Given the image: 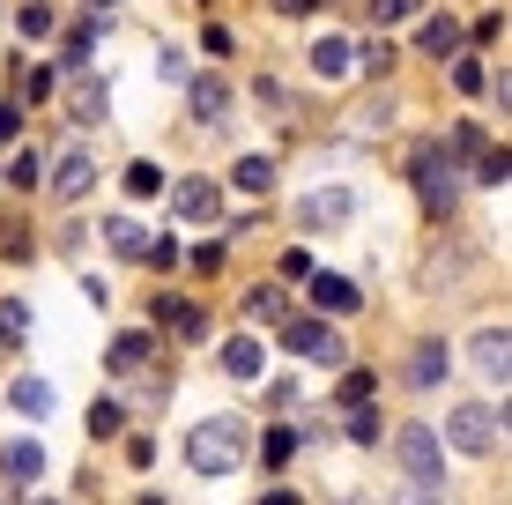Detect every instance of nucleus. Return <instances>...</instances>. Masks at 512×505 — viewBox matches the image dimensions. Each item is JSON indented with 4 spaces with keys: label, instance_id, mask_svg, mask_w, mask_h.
Instances as JSON below:
<instances>
[{
    "label": "nucleus",
    "instance_id": "nucleus-40",
    "mask_svg": "<svg viewBox=\"0 0 512 505\" xmlns=\"http://www.w3.org/2000/svg\"><path fill=\"white\" fill-rule=\"evenodd\" d=\"M149 505H156V498H149Z\"/></svg>",
    "mask_w": 512,
    "mask_h": 505
},
{
    "label": "nucleus",
    "instance_id": "nucleus-2",
    "mask_svg": "<svg viewBox=\"0 0 512 505\" xmlns=\"http://www.w3.org/2000/svg\"><path fill=\"white\" fill-rule=\"evenodd\" d=\"M498 439H505V402H461L446 416V446H453V454H468V461L498 454Z\"/></svg>",
    "mask_w": 512,
    "mask_h": 505
},
{
    "label": "nucleus",
    "instance_id": "nucleus-28",
    "mask_svg": "<svg viewBox=\"0 0 512 505\" xmlns=\"http://www.w3.org/2000/svg\"><path fill=\"white\" fill-rule=\"evenodd\" d=\"M349 439H357V446H372V439H379V416H372V409H364V402H357V409H349Z\"/></svg>",
    "mask_w": 512,
    "mask_h": 505
},
{
    "label": "nucleus",
    "instance_id": "nucleus-27",
    "mask_svg": "<svg viewBox=\"0 0 512 505\" xmlns=\"http://www.w3.org/2000/svg\"><path fill=\"white\" fill-rule=\"evenodd\" d=\"M475 156H483V164H475V179H483V186H505L512 156H505V149H475Z\"/></svg>",
    "mask_w": 512,
    "mask_h": 505
},
{
    "label": "nucleus",
    "instance_id": "nucleus-13",
    "mask_svg": "<svg viewBox=\"0 0 512 505\" xmlns=\"http://www.w3.org/2000/svg\"><path fill=\"white\" fill-rule=\"evenodd\" d=\"M223 372H231V379H260V372H268V342H253V335L223 342Z\"/></svg>",
    "mask_w": 512,
    "mask_h": 505
},
{
    "label": "nucleus",
    "instance_id": "nucleus-11",
    "mask_svg": "<svg viewBox=\"0 0 512 505\" xmlns=\"http://www.w3.org/2000/svg\"><path fill=\"white\" fill-rule=\"evenodd\" d=\"M156 327H171L179 342H201V335H208L201 305H186V298H156Z\"/></svg>",
    "mask_w": 512,
    "mask_h": 505
},
{
    "label": "nucleus",
    "instance_id": "nucleus-17",
    "mask_svg": "<svg viewBox=\"0 0 512 505\" xmlns=\"http://www.w3.org/2000/svg\"><path fill=\"white\" fill-rule=\"evenodd\" d=\"M223 112H231V90H223L216 75H208V82H193V119H201V127H216Z\"/></svg>",
    "mask_w": 512,
    "mask_h": 505
},
{
    "label": "nucleus",
    "instance_id": "nucleus-38",
    "mask_svg": "<svg viewBox=\"0 0 512 505\" xmlns=\"http://www.w3.org/2000/svg\"><path fill=\"white\" fill-rule=\"evenodd\" d=\"M312 8V0H282V15H305Z\"/></svg>",
    "mask_w": 512,
    "mask_h": 505
},
{
    "label": "nucleus",
    "instance_id": "nucleus-35",
    "mask_svg": "<svg viewBox=\"0 0 512 505\" xmlns=\"http://www.w3.org/2000/svg\"><path fill=\"white\" fill-rule=\"evenodd\" d=\"M416 8H423V0H372L379 23H401V15H416Z\"/></svg>",
    "mask_w": 512,
    "mask_h": 505
},
{
    "label": "nucleus",
    "instance_id": "nucleus-16",
    "mask_svg": "<svg viewBox=\"0 0 512 505\" xmlns=\"http://www.w3.org/2000/svg\"><path fill=\"white\" fill-rule=\"evenodd\" d=\"M104 238H112L119 260H141V253H149V231H141L134 216H112V223H104Z\"/></svg>",
    "mask_w": 512,
    "mask_h": 505
},
{
    "label": "nucleus",
    "instance_id": "nucleus-8",
    "mask_svg": "<svg viewBox=\"0 0 512 505\" xmlns=\"http://www.w3.org/2000/svg\"><path fill=\"white\" fill-rule=\"evenodd\" d=\"M90 186H97V164H90V149H82V142L52 156V194H60V201H82Z\"/></svg>",
    "mask_w": 512,
    "mask_h": 505
},
{
    "label": "nucleus",
    "instance_id": "nucleus-6",
    "mask_svg": "<svg viewBox=\"0 0 512 505\" xmlns=\"http://www.w3.org/2000/svg\"><path fill=\"white\" fill-rule=\"evenodd\" d=\"M349 216H357V194H349V186H312V194L297 201V223H305V231H342Z\"/></svg>",
    "mask_w": 512,
    "mask_h": 505
},
{
    "label": "nucleus",
    "instance_id": "nucleus-12",
    "mask_svg": "<svg viewBox=\"0 0 512 505\" xmlns=\"http://www.w3.org/2000/svg\"><path fill=\"white\" fill-rule=\"evenodd\" d=\"M475 364H483L498 387L512 379V335H505V327H483V335H475Z\"/></svg>",
    "mask_w": 512,
    "mask_h": 505
},
{
    "label": "nucleus",
    "instance_id": "nucleus-21",
    "mask_svg": "<svg viewBox=\"0 0 512 505\" xmlns=\"http://www.w3.org/2000/svg\"><path fill=\"white\" fill-rule=\"evenodd\" d=\"M141 364H149V335H141V327H127V335L112 342V372H141Z\"/></svg>",
    "mask_w": 512,
    "mask_h": 505
},
{
    "label": "nucleus",
    "instance_id": "nucleus-1",
    "mask_svg": "<svg viewBox=\"0 0 512 505\" xmlns=\"http://www.w3.org/2000/svg\"><path fill=\"white\" fill-rule=\"evenodd\" d=\"M186 461L193 476H231V468H245V424L238 416H208V424L186 431Z\"/></svg>",
    "mask_w": 512,
    "mask_h": 505
},
{
    "label": "nucleus",
    "instance_id": "nucleus-26",
    "mask_svg": "<svg viewBox=\"0 0 512 505\" xmlns=\"http://www.w3.org/2000/svg\"><path fill=\"white\" fill-rule=\"evenodd\" d=\"M90 45H97V30H90V23H75V30H67V45H60V60H67V67H82V60H90Z\"/></svg>",
    "mask_w": 512,
    "mask_h": 505
},
{
    "label": "nucleus",
    "instance_id": "nucleus-25",
    "mask_svg": "<svg viewBox=\"0 0 512 505\" xmlns=\"http://www.w3.org/2000/svg\"><path fill=\"white\" fill-rule=\"evenodd\" d=\"M38 164H45V156H38V149H23V156H8V186H38V179H45V171H38Z\"/></svg>",
    "mask_w": 512,
    "mask_h": 505
},
{
    "label": "nucleus",
    "instance_id": "nucleus-9",
    "mask_svg": "<svg viewBox=\"0 0 512 505\" xmlns=\"http://www.w3.org/2000/svg\"><path fill=\"white\" fill-rule=\"evenodd\" d=\"M0 476H8L15 491H30V483L45 476V446L38 439H8V446H0Z\"/></svg>",
    "mask_w": 512,
    "mask_h": 505
},
{
    "label": "nucleus",
    "instance_id": "nucleus-24",
    "mask_svg": "<svg viewBox=\"0 0 512 505\" xmlns=\"http://www.w3.org/2000/svg\"><path fill=\"white\" fill-rule=\"evenodd\" d=\"M67 112H75L82 127H97V119H104V82H82V90H75V104H67Z\"/></svg>",
    "mask_w": 512,
    "mask_h": 505
},
{
    "label": "nucleus",
    "instance_id": "nucleus-39",
    "mask_svg": "<svg viewBox=\"0 0 512 505\" xmlns=\"http://www.w3.org/2000/svg\"><path fill=\"white\" fill-rule=\"evenodd\" d=\"M97 8H112V0H97Z\"/></svg>",
    "mask_w": 512,
    "mask_h": 505
},
{
    "label": "nucleus",
    "instance_id": "nucleus-20",
    "mask_svg": "<svg viewBox=\"0 0 512 505\" xmlns=\"http://www.w3.org/2000/svg\"><path fill=\"white\" fill-rule=\"evenodd\" d=\"M245 320H253V327H282V320H290L282 290H253V298H245Z\"/></svg>",
    "mask_w": 512,
    "mask_h": 505
},
{
    "label": "nucleus",
    "instance_id": "nucleus-34",
    "mask_svg": "<svg viewBox=\"0 0 512 505\" xmlns=\"http://www.w3.org/2000/svg\"><path fill=\"white\" fill-rule=\"evenodd\" d=\"M453 90L475 97V90H483V67H475V60H453Z\"/></svg>",
    "mask_w": 512,
    "mask_h": 505
},
{
    "label": "nucleus",
    "instance_id": "nucleus-23",
    "mask_svg": "<svg viewBox=\"0 0 512 505\" xmlns=\"http://www.w3.org/2000/svg\"><path fill=\"white\" fill-rule=\"evenodd\" d=\"M127 194H134V201H156V194H164V171H156L149 156H141V164H127Z\"/></svg>",
    "mask_w": 512,
    "mask_h": 505
},
{
    "label": "nucleus",
    "instance_id": "nucleus-22",
    "mask_svg": "<svg viewBox=\"0 0 512 505\" xmlns=\"http://www.w3.org/2000/svg\"><path fill=\"white\" fill-rule=\"evenodd\" d=\"M312 75H349V38H320V45H312Z\"/></svg>",
    "mask_w": 512,
    "mask_h": 505
},
{
    "label": "nucleus",
    "instance_id": "nucleus-36",
    "mask_svg": "<svg viewBox=\"0 0 512 505\" xmlns=\"http://www.w3.org/2000/svg\"><path fill=\"white\" fill-rule=\"evenodd\" d=\"M23 134V104H0V142H15Z\"/></svg>",
    "mask_w": 512,
    "mask_h": 505
},
{
    "label": "nucleus",
    "instance_id": "nucleus-15",
    "mask_svg": "<svg viewBox=\"0 0 512 505\" xmlns=\"http://www.w3.org/2000/svg\"><path fill=\"white\" fill-rule=\"evenodd\" d=\"M8 409H23L30 424H38V416H52V387H45V379H15V387H8Z\"/></svg>",
    "mask_w": 512,
    "mask_h": 505
},
{
    "label": "nucleus",
    "instance_id": "nucleus-5",
    "mask_svg": "<svg viewBox=\"0 0 512 505\" xmlns=\"http://www.w3.org/2000/svg\"><path fill=\"white\" fill-rule=\"evenodd\" d=\"M409 171H416V194H423V208H431V216H453V201H461V179H453L446 149H423Z\"/></svg>",
    "mask_w": 512,
    "mask_h": 505
},
{
    "label": "nucleus",
    "instance_id": "nucleus-32",
    "mask_svg": "<svg viewBox=\"0 0 512 505\" xmlns=\"http://www.w3.org/2000/svg\"><path fill=\"white\" fill-rule=\"evenodd\" d=\"M0 335H30V305H15V298L0 305Z\"/></svg>",
    "mask_w": 512,
    "mask_h": 505
},
{
    "label": "nucleus",
    "instance_id": "nucleus-14",
    "mask_svg": "<svg viewBox=\"0 0 512 505\" xmlns=\"http://www.w3.org/2000/svg\"><path fill=\"white\" fill-rule=\"evenodd\" d=\"M305 283H312V305H320V312H357L364 305L349 275H305Z\"/></svg>",
    "mask_w": 512,
    "mask_h": 505
},
{
    "label": "nucleus",
    "instance_id": "nucleus-31",
    "mask_svg": "<svg viewBox=\"0 0 512 505\" xmlns=\"http://www.w3.org/2000/svg\"><path fill=\"white\" fill-rule=\"evenodd\" d=\"M342 402H349V409L372 402V372H342Z\"/></svg>",
    "mask_w": 512,
    "mask_h": 505
},
{
    "label": "nucleus",
    "instance_id": "nucleus-29",
    "mask_svg": "<svg viewBox=\"0 0 512 505\" xmlns=\"http://www.w3.org/2000/svg\"><path fill=\"white\" fill-rule=\"evenodd\" d=\"M260 454H268V468H282L297 454V431H268V446H260Z\"/></svg>",
    "mask_w": 512,
    "mask_h": 505
},
{
    "label": "nucleus",
    "instance_id": "nucleus-7",
    "mask_svg": "<svg viewBox=\"0 0 512 505\" xmlns=\"http://www.w3.org/2000/svg\"><path fill=\"white\" fill-rule=\"evenodd\" d=\"M171 216H179V223H193V231H201V223H216V216H223L216 179H179V186H171Z\"/></svg>",
    "mask_w": 512,
    "mask_h": 505
},
{
    "label": "nucleus",
    "instance_id": "nucleus-4",
    "mask_svg": "<svg viewBox=\"0 0 512 505\" xmlns=\"http://www.w3.org/2000/svg\"><path fill=\"white\" fill-rule=\"evenodd\" d=\"M394 454H401V468H409L423 491H438V476H446V446H438L431 424H401L394 431Z\"/></svg>",
    "mask_w": 512,
    "mask_h": 505
},
{
    "label": "nucleus",
    "instance_id": "nucleus-37",
    "mask_svg": "<svg viewBox=\"0 0 512 505\" xmlns=\"http://www.w3.org/2000/svg\"><path fill=\"white\" fill-rule=\"evenodd\" d=\"M394 505H446V498H438V491H423V483H416V491H401Z\"/></svg>",
    "mask_w": 512,
    "mask_h": 505
},
{
    "label": "nucleus",
    "instance_id": "nucleus-3",
    "mask_svg": "<svg viewBox=\"0 0 512 505\" xmlns=\"http://www.w3.org/2000/svg\"><path fill=\"white\" fill-rule=\"evenodd\" d=\"M282 350L305 357V364H320V372H342V364H349V342L334 335L327 320H282Z\"/></svg>",
    "mask_w": 512,
    "mask_h": 505
},
{
    "label": "nucleus",
    "instance_id": "nucleus-18",
    "mask_svg": "<svg viewBox=\"0 0 512 505\" xmlns=\"http://www.w3.org/2000/svg\"><path fill=\"white\" fill-rule=\"evenodd\" d=\"M438 379H446V350H438V342H423V350L409 357V387L423 394V387H438Z\"/></svg>",
    "mask_w": 512,
    "mask_h": 505
},
{
    "label": "nucleus",
    "instance_id": "nucleus-30",
    "mask_svg": "<svg viewBox=\"0 0 512 505\" xmlns=\"http://www.w3.org/2000/svg\"><path fill=\"white\" fill-rule=\"evenodd\" d=\"M90 431H97V439H119V402H97L90 409Z\"/></svg>",
    "mask_w": 512,
    "mask_h": 505
},
{
    "label": "nucleus",
    "instance_id": "nucleus-33",
    "mask_svg": "<svg viewBox=\"0 0 512 505\" xmlns=\"http://www.w3.org/2000/svg\"><path fill=\"white\" fill-rule=\"evenodd\" d=\"M45 30H52V8H45V0H30V8H23V38H45Z\"/></svg>",
    "mask_w": 512,
    "mask_h": 505
},
{
    "label": "nucleus",
    "instance_id": "nucleus-10",
    "mask_svg": "<svg viewBox=\"0 0 512 505\" xmlns=\"http://www.w3.org/2000/svg\"><path fill=\"white\" fill-rule=\"evenodd\" d=\"M461 45H468V30L453 23V15H431V23L416 30V52H423V60H453Z\"/></svg>",
    "mask_w": 512,
    "mask_h": 505
},
{
    "label": "nucleus",
    "instance_id": "nucleus-19",
    "mask_svg": "<svg viewBox=\"0 0 512 505\" xmlns=\"http://www.w3.org/2000/svg\"><path fill=\"white\" fill-rule=\"evenodd\" d=\"M231 186H238V194H268V186H275V164H268V156H238Z\"/></svg>",
    "mask_w": 512,
    "mask_h": 505
}]
</instances>
